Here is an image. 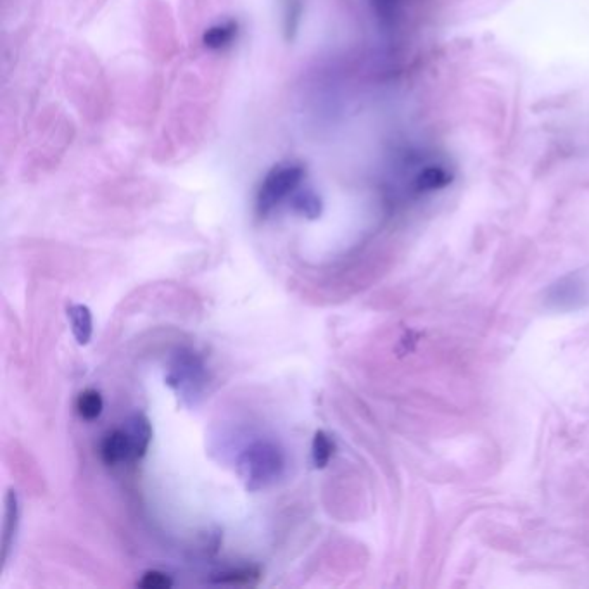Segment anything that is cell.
<instances>
[{
	"instance_id": "obj_2",
	"label": "cell",
	"mask_w": 589,
	"mask_h": 589,
	"mask_svg": "<svg viewBox=\"0 0 589 589\" xmlns=\"http://www.w3.org/2000/svg\"><path fill=\"white\" fill-rule=\"evenodd\" d=\"M304 168L294 163H285V165L275 166L268 175H266L263 184H261L258 199H256V209L261 216H266L270 211L277 208L285 197L291 196L294 190L298 189L299 184L303 182Z\"/></svg>"
},
{
	"instance_id": "obj_5",
	"label": "cell",
	"mask_w": 589,
	"mask_h": 589,
	"mask_svg": "<svg viewBox=\"0 0 589 589\" xmlns=\"http://www.w3.org/2000/svg\"><path fill=\"white\" fill-rule=\"evenodd\" d=\"M586 298V285L577 277H567L553 285L550 291V301L557 303L558 308H576L579 301Z\"/></svg>"
},
{
	"instance_id": "obj_1",
	"label": "cell",
	"mask_w": 589,
	"mask_h": 589,
	"mask_svg": "<svg viewBox=\"0 0 589 589\" xmlns=\"http://www.w3.org/2000/svg\"><path fill=\"white\" fill-rule=\"evenodd\" d=\"M237 469L247 491H260L279 479L284 455L275 444L260 441L244 451Z\"/></svg>"
},
{
	"instance_id": "obj_3",
	"label": "cell",
	"mask_w": 589,
	"mask_h": 589,
	"mask_svg": "<svg viewBox=\"0 0 589 589\" xmlns=\"http://www.w3.org/2000/svg\"><path fill=\"white\" fill-rule=\"evenodd\" d=\"M125 432H127L128 441H130L132 462L144 458L152 441V427L149 418L144 413H135L128 418Z\"/></svg>"
},
{
	"instance_id": "obj_12",
	"label": "cell",
	"mask_w": 589,
	"mask_h": 589,
	"mask_svg": "<svg viewBox=\"0 0 589 589\" xmlns=\"http://www.w3.org/2000/svg\"><path fill=\"white\" fill-rule=\"evenodd\" d=\"M260 579V570L254 567H246V569L232 570V572H225L216 577L215 583L222 584H254Z\"/></svg>"
},
{
	"instance_id": "obj_7",
	"label": "cell",
	"mask_w": 589,
	"mask_h": 589,
	"mask_svg": "<svg viewBox=\"0 0 589 589\" xmlns=\"http://www.w3.org/2000/svg\"><path fill=\"white\" fill-rule=\"evenodd\" d=\"M4 539H2V562H6L11 545H13L16 529H18L19 508L18 496L13 489L6 496V515H4Z\"/></svg>"
},
{
	"instance_id": "obj_9",
	"label": "cell",
	"mask_w": 589,
	"mask_h": 589,
	"mask_svg": "<svg viewBox=\"0 0 589 589\" xmlns=\"http://www.w3.org/2000/svg\"><path fill=\"white\" fill-rule=\"evenodd\" d=\"M102 408H104V401H102L101 393L95 389L83 391L76 399V410L83 420H95L101 417Z\"/></svg>"
},
{
	"instance_id": "obj_6",
	"label": "cell",
	"mask_w": 589,
	"mask_h": 589,
	"mask_svg": "<svg viewBox=\"0 0 589 589\" xmlns=\"http://www.w3.org/2000/svg\"><path fill=\"white\" fill-rule=\"evenodd\" d=\"M68 318H70L71 330H73L76 342L80 346L89 344L90 339H92V330H94L89 306L71 304V306H68Z\"/></svg>"
},
{
	"instance_id": "obj_13",
	"label": "cell",
	"mask_w": 589,
	"mask_h": 589,
	"mask_svg": "<svg viewBox=\"0 0 589 589\" xmlns=\"http://www.w3.org/2000/svg\"><path fill=\"white\" fill-rule=\"evenodd\" d=\"M137 586L142 589H168L173 586V581L170 576H166L159 570H149L142 576Z\"/></svg>"
},
{
	"instance_id": "obj_4",
	"label": "cell",
	"mask_w": 589,
	"mask_h": 589,
	"mask_svg": "<svg viewBox=\"0 0 589 589\" xmlns=\"http://www.w3.org/2000/svg\"><path fill=\"white\" fill-rule=\"evenodd\" d=\"M102 462L113 467L118 463L132 462V450L125 429H116L106 434L101 444Z\"/></svg>"
},
{
	"instance_id": "obj_11",
	"label": "cell",
	"mask_w": 589,
	"mask_h": 589,
	"mask_svg": "<svg viewBox=\"0 0 589 589\" xmlns=\"http://www.w3.org/2000/svg\"><path fill=\"white\" fill-rule=\"evenodd\" d=\"M294 208L296 211H299L301 215L306 216V218H311V220H315L320 216L322 213V201H320V197L317 194H313V192H303V194H299L294 199Z\"/></svg>"
},
{
	"instance_id": "obj_10",
	"label": "cell",
	"mask_w": 589,
	"mask_h": 589,
	"mask_svg": "<svg viewBox=\"0 0 589 589\" xmlns=\"http://www.w3.org/2000/svg\"><path fill=\"white\" fill-rule=\"evenodd\" d=\"M332 455H334V443H332V439L323 431L315 432L313 446H311V456H313L315 469H325L329 465Z\"/></svg>"
},
{
	"instance_id": "obj_8",
	"label": "cell",
	"mask_w": 589,
	"mask_h": 589,
	"mask_svg": "<svg viewBox=\"0 0 589 589\" xmlns=\"http://www.w3.org/2000/svg\"><path fill=\"white\" fill-rule=\"evenodd\" d=\"M235 35H237V23L234 21L220 23L204 32L203 44L211 51H220L234 42Z\"/></svg>"
}]
</instances>
